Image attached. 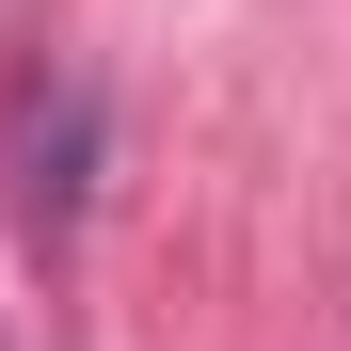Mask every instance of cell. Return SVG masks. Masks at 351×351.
I'll use <instances>...</instances> for the list:
<instances>
[{
    "instance_id": "6da1fadb",
    "label": "cell",
    "mask_w": 351,
    "mask_h": 351,
    "mask_svg": "<svg viewBox=\"0 0 351 351\" xmlns=\"http://www.w3.org/2000/svg\"><path fill=\"white\" fill-rule=\"evenodd\" d=\"M80 160H96V96H48V128H32V160H16V223H32V240L80 223Z\"/></svg>"
}]
</instances>
